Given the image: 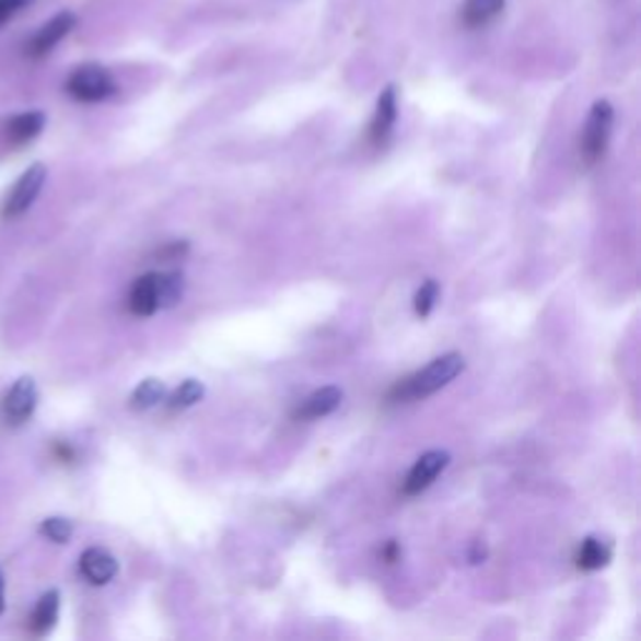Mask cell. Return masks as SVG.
I'll return each mask as SVG.
<instances>
[{"label":"cell","mask_w":641,"mask_h":641,"mask_svg":"<svg viewBox=\"0 0 641 641\" xmlns=\"http://www.w3.org/2000/svg\"><path fill=\"white\" fill-rule=\"evenodd\" d=\"M159 291H161V308L176 306V303H180V299H184V291H186L184 273L178 271L159 273Z\"/></svg>","instance_id":"18"},{"label":"cell","mask_w":641,"mask_h":641,"mask_svg":"<svg viewBox=\"0 0 641 641\" xmlns=\"http://www.w3.org/2000/svg\"><path fill=\"white\" fill-rule=\"evenodd\" d=\"M483 559H487V547H483L481 541H474L471 551H469V561H471V564H481Z\"/></svg>","instance_id":"22"},{"label":"cell","mask_w":641,"mask_h":641,"mask_svg":"<svg viewBox=\"0 0 641 641\" xmlns=\"http://www.w3.org/2000/svg\"><path fill=\"white\" fill-rule=\"evenodd\" d=\"M58 611H60V594L56 592H46L33 606L31 617H28V629L33 631L36 637H46L50 629L56 627L58 621Z\"/></svg>","instance_id":"14"},{"label":"cell","mask_w":641,"mask_h":641,"mask_svg":"<svg viewBox=\"0 0 641 641\" xmlns=\"http://www.w3.org/2000/svg\"><path fill=\"white\" fill-rule=\"evenodd\" d=\"M66 93L78 103H101L118 93L116 78L98 63H83L71 71L66 81Z\"/></svg>","instance_id":"2"},{"label":"cell","mask_w":641,"mask_h":641,"mask_svg":"<svg viewBox=\"0 0 641 641\" xmlns=\"http://www.w3.org/2000/svg\"><path fill=\"white\" fill-rule=\"evenodd\" d=\"M436 299H439V283L434 279H429L427 283H421V289L416 291V296H413L416 314H419L421 318H427L431 311H434Z\"/></svg>","instance_id":"19"},{"label":"cell","mask_w":641,"mask_h":641,"mask_svg":"<svg viewBox=\"0 0 641 641\" xmlns=\"http://www.w3.org/2000/svg\"><path fill=\"white\" fill-rule=\"evenodd\" d=\"M36 3V0H0V28L5 23H11L15 15H21L25 8Z\"/></svg>","instance_id":"21"},{"label":"cell","mask_w":641,"mask_h":641,"mask_svg":"<svg viewBox=\"0 0 641 641\" xmlns=\"http://www.w3.org/2000/svg\"><path fill=\"white\" fill-rule=\"evenodd\" d=\"M36 406H38L36 381H33L31 376H21L5 392L3 404H0V411H3V419L11 423V427H23V423L33 416V411H36Z\"/></svg>","instance_id":"5"},{"label":"cell","mask_w":641,"mask_h":641,"mask_svg":"<svg viewBox=\"0 0 641 641\" xmlns=\"http://www.w3.org/2000/svg\"><path fill=\"white\" fill-rule=\"evenodd\" d=\"M203 394H206V388H203L201 381L186 378L184 384L176 386V388H173V392H171V396H168V406H171L173 411H178V409H190V406H196L198 401H201Z\"/></svg>","instance_id":"17"},{"label":"cell","mask_w":641,"mask_h":641,"mask_svg":"<svg viewBox=\"0 0 641 641\" xmlns=\"http://www.w3.org/2000/svg\"><path fill=\"white\" fill-rule=\"evenodd\" d=\"M466 366V361L462 353H444L423 366L421 371H416L413 376L404 378L401 384H396L392 392L394 401H416V398H427L431 394H436L439 388H444L452 384V381L462 374Z\"/></svg>","instance_id":"1"},{"label":"cell","mask_w":641,"mask_h":641,"mask_svg":"<svg viewBox=\"0 0 641 641\" xmlns=\"http://www.w3.org/2000/svg\"><path fill=\"white\" fill-rule=\"evenodd\" d=\"M341 398H343V392L339 386H324V388H318V392L311 394L306 401L299 406L296 416L303 421L324 419V416L334 413L336 409H339Z\"/></svg>","instance_id":"12"},{"label":"cell","mask_w":641,"mask_h":641,"mask_svg":"<svg viewBox=\"0 0 641 641\" xmlns=\"http://www.w3.org/2000/svg\"><path fill=\"white\" fill-rule=\"evenodd\" d=\"M398 118V103H396V89L388 85V89L381 91L378 103H376V114L371 118L369 126V136L374 143H384L388 136H392L394 126Z\"/></svg>","instance_id":"11"},{"label":"cell","mask_w":641,"mask_h":641,"mask_svg":"<svg viewBox=\"0 0 641 641\" xmlns=\"http://www.w3.org/2000/svg\"><path fill=\"white\" fill-rule=\"evenodd\" d=\"M506 0H464L462 5V23L469 31L487 28L504 11Z\"/></svg>","instance_id":"13"},{"label":"cell","mask_w":641,"mask_h":641,"mask_svg":"<svg viewBox=\"0 0 641 641\" xmlns=\"http://www.w3.org/2000/svg\"><path fill=\"white\" fill-rule=\"evenodd\" d=\"M46 176H48L46 166H43V163H36V166H31L19 180H15L13 190L8 194L5 203H3V219L5 221L19 219V215H23L33 203H36V198L40 196V190H43V184H46Z\"/></svg>","instance_id":"4"},{"label":"cell","mask_w":641,"mask_h":641,"mask_svg":"<svg viewBox=\"0 0 641 641\" xmlns=\"http://www.w3.org/2000/svg\"><path fill=\"white\" fill-rule=\"evenodd\" d=\"M73 28H75V15L71 11L54 15V19H50L48 23H43L40 28L33 33L28 46H25V56L33 58V60L46 58L50 50H54Z\"/></svg>","instance_id":"6"},{"label":"cell","mask_w":641,"mask_h":641,"mask_svg":"<svg viewBox=\"0 0 641 641\" xmlns=\"http://www.w3.org/2000/svg\"><path fill=\"white\" fill-rule=\"evenodd\" d=\"M43 128H46V114L40 110H25V114L11 116L3 124V136L11 145H25L36 141Z\"/></svg>","instance_id":"10"},{"label":"cell","mask_w":641,"mask_h":641,"mask_svg":"<svg viewBox=\"0 0 641 641\" xmlns=\"http://www.w3.org/2000/svg\"><path fill=\"white\" fill-rule=\"evenodd\" d=\"M5 609V579H3V571H0V614Z\"/></svg>","instance_id":"24"},{"label":"cell","mask_w":641,"mask_h":641,"mask_svg":"<svg viewBox=\"0 0 641 641\" xmlns=\"http://www.w3.org/2000/svg\"><path fill=\"white\" fill-rule=\"evenodd\" d=\"M398 553H401V549H398V544L388 541V547L384 549V559L388 561V564H394V561L398 559Z\"/></svg>","instance_id":"23"},{"label":"cell","mask_w":641,"mask_h":641,"mask_svg":"<svg viewBox=\"0 0 641 641\" xmlns=\"http://www.w3.org/2000/svg\"><path fill=\"white\" fill-rule=\"evenodd\" d=\"M614 128V108L609 101H596L592 110H588L584 136H582V153L588 166L604 159L606 149H609V138Z\"/></svg>","instance_id":"3"},{"label":"cell","mask_w":641,"mask_h":641,"mask_svg":"<svg viewBox=\"0 0 641 641\" xmlns=\"http://www.w3.org/2000/svg\"><path fill=\"white\" fill-rule=\"evenodd\" d=\"M40 534L56 544H66L73 536V524L63 516H50L40 524Z\"/></svg>","instance_id":"20"},{"label":"cell","mask_w":641,"mask_h":641,"mask_svg":"<svg viewBox=\"0 0 641 641\" xmlns=\"http://www.w3.org/2000/svg\"><path fill=\"white\" fill-rule=\"evenodd\" d=\"M128 308L133 316H153L161 311V291H159V273H145L136 279L131 291H128Z\"/></svg>","instance_id":"9"},{"label":"cell","mask_w":641,"mask_h":641,"mask_svg":"<svg viewBox=\"0 0 641 641\" xmlns=\"http://www.w3.org/2000/svg\"><path fill=\"white\" fill-rule=\"evenodd\" d=\"M448 462H452V456H448V452H441V448L423 454L419 462L411 466V471L406 474V481H404L406 497H416V493L427 491L431 483L436 481V476L446 469Z\"/></svg>","instance_id":"7"},{"label":"cell","mask_w":641,"mask_h":641,"mask_svg":"<svg viewBox=\"0 0 641 641\" xmlns=\"http://www.w3.org/2000/svg\"><path fill=\"white\" fill-rule=\"evenodd\" d=\"M78 569H81V574L89 584L106 586L108 582H114L118 574V561L110 551L101 547H91L81 553Z\"/></svg>","instance_id":"8"},{"label":"cell","mask_w":641,"mask_h":641,"mask_svg":"<svg viewBox=\"0 0 641 641\" xmlns=\"http://www.w3.org/2000/svg\"><path fill=\"white\" fill-rule=\"evenodd\" d=\"M166 401V386L159 378H145L136 386L131 394V409L133 411H151L155 406Z\"/></svg>","instance_id":"16"},{"label":"cell","mask_w":641,"mask_h":641,"mask_svg":"<svg viewBox=\"0 0 641 641\" xmlns=\"http://www.w3.org/2000/svg\"><path fill=\"white\" fill-rule=\"evenodd\" d=\"M611 559V547L596 536H586L582 541V547L576 551V567L584 571H599Z\"/></svg>","instance_id":"15"}]
</instances>
